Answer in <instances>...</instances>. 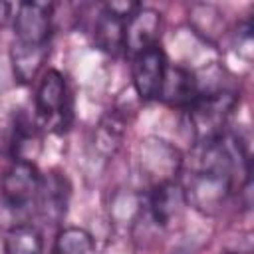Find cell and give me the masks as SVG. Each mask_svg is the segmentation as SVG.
<instances>
[{
	"label": "cell",
	"instance_id": "cell-1",
	"mask_svg": "<svg viewBox=\"0 0 254 254\" xmlns=\"http://www.w3.org/2000/svg\"><path fill=\"white\" fill-rule=\"evenodd\" d=\"M236 107V95L232 91L200 93L185 111L189 133L194 145L214 143L226 135V127Z\"/></svg>",
	"mask_w": 254,
	"mask_h": 254
},
{
	"label": "cell",
	"instance_id": "cell-2",
	"mask_svg": "<svg viewBox=\"0 0 254 254\" xmlns=\"http://www.w3.org/2000/svg\"><path fill=\"white\" fill-rule=\"evenodd\" d=\"M36 113L38 123L56 133L67 131L73 117L71 93L65 77L58 69H48L36 91Z\"/></svg>",
	"mask_w": 254,
	"mask_h": 254
},
{
	"label": "cell",
	"instance_id": "cell-3",
	"mask_svg": "<svg viewBox=\"0 0 254 254\" xmlns=\"http://www.w3.org/2000/svg\"><path fill=\"white\" fill-rule=\"evenodd\" d=\"M42 175L34 163L14 161L2 179V200L16 216H30L38 210Z\"/></svg>",
	"mask_w": 254,
	"mask_h": 254
},
{
	"label": "cell",
	"instance_id": "cell-4",
	"mask_svg": "<svg viewBox=\"0 0 254 254\" xmlns=\"http://www.w3.org/2000/svg\"><path fill=\"white\" fill-rule=\"evenodd\" d=\"M52 12L50 2L28 0L18 4L14 16V44L24 48H48L52 36Z\"/></svg>",
	"mask_w": 254,
	"mask_h": 254
},
{
	"label": "cell",
	"instance_id": "cell-5",
	"mask_svg": "<svg viewBox=\"0 0 254 254\" xmlns=\"http://www.w3.org/2000/svg\"><path fill=\"white\" fill-rule=\"evenodd\" d=\"M141 173L147 179L149 187H157L163 183L179 181L183 171V157L181 153L163 139H145L141 143Z\"/></svg>",
	"mask_w": 254,
	"mask_h": 254
},
{
	"label": "cell",
	"instance_id": "cell-6",
	"mask_svg": "<svg viewBox=\"0 0 254 254\" xmlns=\"http://www.w3.org/2000/svg\"><path fill=\"white\" fill-rule=\"evenodd\" d=\"M167 65V54L159 44L133 56V87L141 99H159Z\"/></svg>",
	"mask_w": 254,
	"mask_h": 254
},
{
	"label": "cell",
	"instance_id": "cell-7",
	"mask_svg": "<svg viewBox=\"0 0 254 254\" xmlns=\"http://www.w3.org/2000/svg\"><path fill=\"white\" fill-rule=\"evenodd\" d=\"M185 204H187V198H185L181 181H171V183H163L149 189L147 212L157 226H167L169 222H173L181 214Z\"/></svg>",
	"mask_w": 254,
	"mask_h": 254
},
{
	"label": "cell",
	"instance_id": "cell-8",
	"mask_svg": "<svg viewBox=\"0 0 254 254\" xmlns=\"http://www.w3.org/2000/svg\"><path fill=\"white\" fill-rule=\"evenodd\" d=\"M161 30V14L153 8L139 6L137 12L127 20L125 24V46L131 56H137L153 46H157Z\"/></svg>",
	"mask_w": 254,
	"mask_h": 254
},
{
	"label": "cell",
	"instance_id": "cell-9",
	"mask_svg": "<svg viewBox=\"0 0 254 254\" xmlns=\"http://www.w3.org/2000/svg\"><path fill=\"white\" fill-rule=\"evenodd\" d=\"M198 95H200L198 81L190 69H187L183 65H167L163 87L159 93V97L165 103L187 109Z\"/></svg>",
	"mask_w": 254,
	"mask_h": 254
},
{
	"label": "cell",
	"instance_id": "cell-10",
	"mask_svg": "<svg viewBox=\"0 0 254 254\" xmlns=\"http://www.w3.org/2000/svg\"><path fill=\"white\" fill-rule=\"evenodd\" d=\"M125 131H127L125 113L117 107L107 109L105 115L99 119L95 131H93V149H95V153L103 161L111 159L119 151L121 141L125 137Z\"/></svg>",
	"mask_w": 254,
	"mask_h": 254
},
{
	"label": "cell",
	"instance_id": "cell-11",
	"mask_svg": "<svg viewBox=\"0 0 254 254\" xmlns=\"http://www.w3.org/2000/svg\"><path fill=\"white\" fill-rule=\"evenodd\" d=\"M129 18H123L119 14H115L113 10H109L107 6H103L101 14L95 20V28H93V40L95 46L109 54V56H117L123 46H125V24Z\"/></svg>",
	"mask_w": 254,
	"mask_h": 254
},
{
	"label": "cell",
	"instance_id": "cell-12",
	"mask_svg": "<svg viewBox=\"0 0 254 254\" xmlns=\"http://www.w3.org/2000/svg\"><path fill=\"white\" fill-rule=\"evenodd\" d=\"M67 196H69V187H67L65 177H62L58 173H52L50 177H42V190H40L38 210L44 216L58 222L65 214Z\"/></svg>",
	"mask_w": 254,
	"mask_h": 254
},
{
	"label": "cell",
	"instance_id": "cell-13",
	"mask_svg": "<svg viewBox=\"0 0 254 254\" xmlns=\"http://www.w3.org/2000/svg\"><path fill=\"white\" fill-rule=\"evenodd\" d=\"M42 147V137L38 125L26 117L20 115L14 123V137H12V155L14 161H28L34 163Z\"/></svg>",
	"mask_w": 254,
	"mask_h": 254
},
{
	"label": "cell",
	"instance_id": "cell-14",
	"mask_svg": "<svg viewBox=\"0 0 254 254\" xmlns=\"http://www.w3.org/2000/svg\"><path fill=\"white\" fill-rule=\"evenodd\" d=\"M48 52L50 48H24V46L12 44L10 62H12L14 77L20 83H30L38 75L40 67L44 65Z\"/></svg>",
	"mask_w": 254,
	"mask_h": 254
},
{
	"label": "cell",
	"instance_id": "cell-15",
	"mask_svg": "<svg viewBox=\"0 0 254 254\" xmlns=\"http://www.w3.org/2000/svg\"><path fill=\"white\" fill-rule=\"evenodd\" d=\"M4 252L6 254H44L42 234L30 222L16 224L6 234Z\"/></svg>",
	"mask_w": 254,
	"mask_h": 254
},
{
	"label": "cell",
	"instance_id": "cell-16",
	"mask_svg": "<svg viewBox=\"0 0 254 254\" xmlns=\"http://www.w3.org/2000/svg\"><path fill=\"white\" fill-rule=\"evenodd\" d=\"M93 236L77 226L64 228L54 246V254H93Z\"/></svg>",
	"mask_w": 254,
	"mask_h": 254
},
{
	"label": "cell",
	"instance_id": "cell-17",
	"mask_svg": "<svg viewBox=\"0 0 254 254\" xmlns=\"http://www.w3.org/2000/svg\"><path fill=\"white\" fill-rule=\"evenodd\" d=\"M10 4H6V2H0V26L6 22V18L10 16Z\"/></svg>",
	"mask_w": 254,
	"mask_h": 254
}]
</instances>
